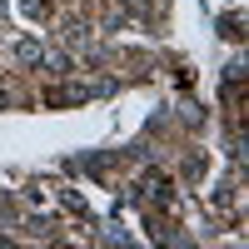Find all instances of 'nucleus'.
Here are the masks:
<instances>
[{
	"label": "nucleus",
	"instance_id": "obj_1",
	"mask_svg": "<svg viewBox=\"0 0 249 249\" xmlns=\"http://www.w3.org/2000/svg\"><path fill=\"white\" fill-rule=\"evenodd\" d=\"M15 60H20V65H40V60H45V50H40L35 40H20V45H15Z\"/></svg>",
	"mask_w": 249,
	"mask_h": 249
},
{
	"label": "nucleus",
	"instance_id": "obj_2",
	"mask_svg": "<svg viewBox=\"0 0 249 249\" xmlns=\"http://www.w3.org/2000/svg\"><path fill=\"white\" fill-rule=\"evenodd\" d=\"M20 5H25V15H35V20H45V15H50L45 0H20Z\"/></svg>",
	"mask_w": 249,
	"mask_h": 249
},
{
	"label": "nucleus",
	"instance_id": "obj_3",
	"mask_svg": "<svg viewBox=\"0 0 249 249\" xmlns=\"http://www.w3.org/2000/svg\"><path fill=\"white\" fill-rule=\"evenodd\" d=\"M0 20H5V0H0Z\"/></svg>",
	"mask_w": 249,
	"mask_h": 249
},
{
	"label": "nucleus",
	"instance_id": "obj_4",
	"mask_svg": "<svg viewBox=\"0 0 249 249\" xmlns=\"http://www.w3.org/2000/svg\"><path fill=\"white\" fill-rule=\"evenodd\" d=\"M0 105H5V95H0Z\"/></svg>",
	"mask_w": 249,
	"mask_h": 249
}]
</instances>
